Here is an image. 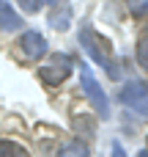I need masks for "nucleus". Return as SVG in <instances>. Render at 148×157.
I'll return each instance as SVG.
<instances>
[{
    "label": "nucleus",
    "instance_id": "1",
    "mask_svg": "<svg viewBox=\"0 0 148 157\" xmlns=\"http://www.w3.org/2000/svg\"><path fill=\"white\" fill-rule=\"evenodd\" d=\"M80 44H82V50L88 52V58H91L93 63H99V66L107 69L110 77L118 75V69H115V63H113V47H110V41H107L104 36H99L93 28H82V30H80Z\"/></svg>",
    "mask_w": 148,
    "mask_h": 157
},
{
    "label": "nucleus",
    "instance_id": "2",
    "mask_svg": "<svg viewBox=\"0 0 148 157\" xmlns=\"http://www.w3.org/2000/svg\"><path fill=\"white\" fill-rule=\"evenodd\" d=\"M118 97H121V102L129 110H135L143 119H148V83L146 80H129V83H124V88H121Z\"/></svg>",
    "mask_w": 148,
    "mask_h": 157
},
{
    "label": "nucleus",
    "instance_id": "3",
    "mask_svg": "<svg viewBox=\"0 0 148 157\" xmlns=\"http://www.w3.org/2000/svg\"><path fill=\"white\" fill-rule=\"evenodd\" d=\"M80 83H82V91H85V97L91 99L93 110L99 113V119H107V116H110V99H107V94L102 91L99 80L91 75L88 66H82V72H80Z\"/></svg>",
    "mask_w": 148,
    "mask_h": 157
},
{
    "label": "nucleus",
    "instance_id": "4",
    "mask_svg": "<svg viewBox=\"0 0 148 157\" xmlns=\"http://www.w3.org/2000/svg\"><path fill=\"white\" fill-rule=\"evenodd\" d=\"M16 47H19V55L25 58V61H38V58H44L47 55V39L38 33V30H25L22 36H19V41H16Z\"/></svg>",
    "mask_w": 148,
    "mask_h": 157
},
{
    "label": "nucleus",
    "instance_id": "5",
    "mask_svg": "<svg viewBox=\"0 0 148 157\" xmlns=\"http://www.w3.org/2000/svg\"><path fill=\"white\" fill-rule=\"evenodd\" d=\"M71 75V58L69 55H52V61L41 69V80L47 86H60Z\"/></svg>",
    "mask_w": 148,
    "mask_h": 157
},
{
    "label": "nucleus",
    "instance_id": "6",
    "mask_svg": "<svg viewBox=\"0 0 148 157\" xmlns=\"http://www.w3.org/2000/svg\"><path fill=\"white\" fill-rule=\"evenodd\" d=\"M47 22H49L55 30H66L69 22H71V6H69V3H58V6H52V11L47 14Z\"/></svg>",
    "mask_w": 148,
    "mask_h": 157
},
{
    "label": "nucleus",
    "instance_id": "7",
    "mask_svg": "<svg viewBox=\"0 0 148 157\" xmlns=\"http://www.w3.org/2000/svg\"><path fill=\"white\" fill-rule=\"evenodd\" d=\"M19 25H22L19 14H16L5 0H0V28H3V30H16Z\"/></svg>",
    "mask_w": 148,
    "mask_h": 157
},
{
    "label": "nucleus",
    "instance_id": "8",
    "mask_svg": "<svg viewBox=\"0 0 148 157\" xmlns=\"http://www.w3.org/2000/svg\"><path fill=\"white\" fill-rule=\"evenodd\" d=\"M91 152H88V144L85 141H69L60 152H58V157H88Z\"/></svg>",
    "mask_w": 148,
    "mask_h": 157
},
{
    "label": "nucleus",
    "instance_id": "9",
    "mask_svg": "<svg viewBox=\"0 0 148 157\" xmlns=\"http://www.w3.org/2000/svg\"><path fill=\"white\" fill-rule=\"evenodd\" d=\"M0 157H30V152H27L25 146L14 144V141L0 138Z\"/></svg>",
    "mask_w": 148,
    "mask_h": 157
},
{
    "label": "nucleus",
    "instance_id": "10",
    "mask_svg": "<svg viewBox=\"0 0 148 157\" xmlns=\"http://www.w3.org/2000/svg\"><path fill=\"white\" fill-rule=\"evenodd\" d=\"M137 63L143 69H148V33L140 36V41H137Z\"/></svg>",
    "mask_w": 148,
    "mask_h": 157
},
{
    "label": "nucleus",
    "instance_id": "11",
    "mask_svg": "<svg viewBox=\"0 0 148 157\" xmlns=\"http://www.w3.org/2000/svg\"><path fill=\"white\" fill-rule=\"evenodd\" d=\"M19 6H22V11H25V14H36V11L41 8V3H38V0H19Z\"/></svg>",
    "mask_w": 148,
    "mask_h": 157
},
{
    "label": "nucleus",
    "instance_id": "12",
    "mask_svg": "<svg viewBox=\"0 0 148 157\" xmlns=\"http://www.w3.org/2000/svg\"><path fill=\"white\" fill-rule=\"evenodd\" d=\"M129 8L135 14H143V11H148V0H129Z\"/></svg>",
    "mask_w": 148,
    "mask_h": 157
},
{
    "label": "nucleus",
    "instance_id": "13",
    "mask_svg": "<svg viewBox=\"0 0 148 157\" xmlns=\"http://www.w3.org/2000/svg\"><path fill=\"white\" fill-rule=\"evenodd\" d=\"M113 157H124V149H121V144H113Z\"/></svg>",
    "mask_w": 148,
    "mask_h": 157
},
{
    "label": "nucleus",
    "instance_id": "14",
    "mask_svg": "<svg viewBox=\"0 0 148 157\" xmlns=\"http://www.w3.org/2000/svg\"><path fill=\"white\" fill-rule=\"evenodd\" d=\"M38 3H49V6H58V3H63V0H38Z\"/></svg>",
    "mask_w": 148,
    "mask_h": 157
},
{
    "label": "nucleus",
    "instance_id": "15",
    "mask_svg": "<svg viewBox=\"0 0 148 157\" xmlns=\"http://www.w3.org/2000/svg\"><path fill=\"white\" fill-rule=\"evenodd\" d=\"M137 157H148V149H143V152H137Z\"/></svg>",
    "mask_w": 148,
    "mask_h": 157
}]
</instances>
